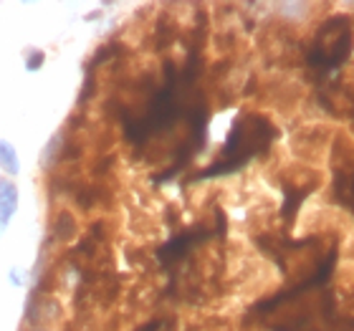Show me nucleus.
<instances>
[{"label": "nucleus", "mask_w": 354, "mask_h": 331, "mask_svg": "<svg viewBox=\"0 0 354 331\" xmlns=\"http://www.w3.org/2000/svg\"><path fill=\"white\" fill-rule=\"evenodd\" d=\"M18 210V187L13 180L0 177V233H6Z\"/></svg>", "instance_id": "obj_1"}, {"label": "nucleus", "mask_w": 354, "mask_h": 331, "mask_svg": "<svg viewBox=\"0 0 354 331\" xmlns=\"http://www.w3.org/2000/svg\"><path fill=\"white\" fill-rule=\"evenodd\" d=\"M10 283L13 286H26V271H18V268H10Z\"/></svg>", "instance_id": "obj_7"}, {"label": "nucleus", "mask_w": 354, "mask_h": 331, "mask_svg": "<svg viewBox=\"0 0 354 331\" xmlns=\"http://www.w3.org/2000/svg\"><path fill=\"white\" fill-rule=\"evenodd\" d=\"M276 10H279V15L283 18V21L299 23L306 18V13H309V3H296V0H291V3H279Z\"/></svg>", "instance_id": "obj_3"}, {"label": "nucleus", "mask_w": 354, "mask_h": 331, "mask_svg": "<svg viewBox=\"0 0 354 331\" xmlns=\"http://www.w3.org/2000/svg\"><path fill=\"white\" fill-rule=\"evenodd\" d=\"M53 228H56V238H59V240H71L76 233V223L68 213H61L59 218H56V225H53Z\"/></svg>", "instance_id": "obj_5"}, {"label": "nucleus", "mask_w": 354, "mask_h": 331, "mask_svg": "<svg viewBox=\"0 0 354 331\" xmlns=\"http://www.w3.org/2000/svg\"><path fill=\"white\" fill-rule=\"evenodd\" d=\"M0 169H3V172L8 175V180L21 172L18 152H15V147L10 144V142H0Z\"/></svg>", "instance_id": "obj_2"}, {"label": "nucleus", "mask_w": 354, "mask_h": 331, "mask_svg": "<svg viewBox=\"0 0 354 331\" xmlns=\"http://www.w3.org/2000/svg\"><path fill=\"white\" fill-rule=\"evenodd\" d=\"M26 331H51V329H46V326H30V329H26Z\"/></svg>", "instance_id": "obj_8"}, {"label": "nucleus", "mask_w": 354, "mask_h": 331, "mask_svg": "<svg viewBox=\"0 0 354 331\" xmlns=\"http://www.w3.org/2000/svg\"><path fill=\"white\" fill-rule=\"evenodd\" d=\"M46 64V53L44 51H38V48H30L28 51V59H26V71H38V68Z\"/></svg>", "instance_id": "obj_6"}, {"label": "nucleus", "mask_w": 354, "mask_h": 331, "mask_svg": "<svg viewBox=\"0 0 354 331\" xmlns=\"http://www.w3.org/2000/svg\"><path fill=\"white\" fill-rule=\"evenodd\" d=\"M64 132H56L51 137V142H48V147L44 149V160H41V164H44L46 169L53 167V164L59 162V157H61V149H64Z\"/></svg>", "instance_id": "obj_4"}]
</instances>
